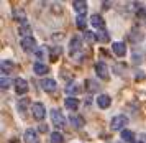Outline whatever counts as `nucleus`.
Wrapping results in <instances>:
<instances>
[{
    "label": "nucleus",
    "mask_w": 146,
    "mask_h": 143,
    "mask_svg": "<svg viewBox=\"0 0 146 143\" xmlns=\"http://www.w3.org/2000/svg\"><path fill=\"white\" fill-rule=\"evenodd\" d=\"M51 143H64V138L61 135L59 132H53V135H51Z\"/></svg>",
    "instance_id": "obj_21"
},
{
    "label": "nucleus",
    "mask_w": 146,
    "mask_h": 143,
    "mask_svg": "<svg viewBox=\"0 0 146 143\" xmlns=\"http://www.w3.org/2000/svg\"><path fill=\"white\" fill-rule=\"evenodd\" d=\"M0 69H2V76H3V72L7 74L13 69V63L12 61H2V64H0Z\"/></svg>",
    "instance_id": "obj_19"
},
{
    "label": "nucleus",
    "mask_w": 146,
    "mask_h": 143,
    "mask_svg": "<svg viewBox=\"0 0 146 143\" xmlns=\"http://www.w3.org/2000/svg\"><path fill=\"white\" fill-rule=\"evenodd\" d=\"M41 86H43V89H44L46 92H54L56 91V87H58V84H56L54 79H43Z\"/></svg>",
    "instance_id": "obj_10"
},
{
    "label": "nucleus",
    "mask_w": 146,
    "mask_h": 143,
    "mask_svg": "<svg viewBox=\"0 0 146 143\" xmlns=\"http://www.w3.org/2000/svg\"><path fill=\"white\" fill-rule=\"evenodd\" d=\"M23 140H25V143H40V137H38V133H36L33 128H28V130L25 132Z\"/></svg>",
    "instance_id": "obj_8"
},
{
    "label": "nucleus",
    "mask_w": 146,
    "mask_h": 143,
    "mask_svg": "<svg viewBox=\"0 0 146 143\" xmlns=\"http://www.w3.org/2000/svg\"><path fill=\"white\" fill-rule=\"evenodd\" d=\"M90 25L95 26L97 30H104L105 21H104V18H102L100 15H92V17H90Z\"/></svg>",
    "instance_id": "obj_11"
},
{
    "label": "nucleus",
    "mask_w": 146,
    "mask_h": 143,
    "mask_svg": "<svg viewBox=\"0 0 146 143\" xmlns=\"http://www.w3.org/2000/svg\"><path fill=\"white\" fill-rule=\"evenodd\" d=\"M80 48H82V39L80 36H72L71 43H69V53L72 58H77V53H80Z\"/></svg>",
    "instance_id": "obj_3"
},
{
    "label": "nucleus",
    "mask_w": 146,
    "mask_h": 143,
    "mask_svg": "<svg viewBox=\"0 0 146 143\" xmlns=\"http://www.w3.org/2000/svg\"><path fill=\"white\" fill-rule=\"evenodd\" d=\"M110 104H112L110 96H107V94H100L99 97H97V105H99L100 109H107V107H110Z\"/></svg>",
    "instance_id": "obj_9"
},
{
    "label": "nucleus",
    "mask_w": 146,
    "mask_h": 143,
    "mask_svg": "<svg viewBox=\"0 0 146 143\" xmlns=\"http://www.w3.org/2000/svg\"><path fill=\"white\" fill-rule=\"evenodd\" d=\"M71 122H72L76 127H82V125H84V120H82L80 117H72L71 118Z\"/></svg>",
    "instance_id": "obj_26"
},
{
    "label": "nucleus",
    "mask_w": 146,
    "mask_h": 143,
    "mask_svg": "<svg viewBox=\"0 0 146 143\" xmlns=\"http://www.w3.org/2000/svg\"><path fill=\"white\" fill-rule=\"evenodd\" d=\"M33 71L38 74V76H43V74H48L49 72V67H48L44 63H41V61H38V63H35L33 66Z\"/></svg>",
    "instance_id": "obj_12"
},
{
    "label": "nucleus",
    "mask_w": 146,
    "mask_h": 143,
    "mask_svg": "<svg viewBox=\"0 0 146 143\" xmlns=\"http://www.w3.org/2000/svg\"><path fill=\"white\" fill-rule=\"evenodd\" d=\"M95 35H97V41H100V43H107V41L110 39V35L105 31V28H104V30H97Z\"/></svg>",
    "instance_id": "obj_17"
},
{
    "label": "nucleus",
    "mask_w": 146,
    "mask_h": 143,
    "mask_svg": "<svg viewBox=\"0 0 146 143\" xmlns=\"http://www.w3.org/2000/svg\"><path fill=\"white\" fill-rule=\"evenodd\" d=\"M13 18L17 20H21V21H23V23H25V18H27V17H25V13H23V10H20V8H18V10H15L13 12Z\"/></svg>",
    "instance_id": "obj_24"
},
{
    "label": "nucleus",
    "mask_w": 146,
    "mask_h": 143,
    "mask_svg": "<svg viewBox=\"0 0 146 143\" xmlns=\"http://www.w3.org/2000/svg\"><path fill=\"white\" fill-rule=\"evenodd\" d=\"M31 112H33V117L36 120H43L44 115H46V109H44V105L41 102H35L33 107H31Z\"/></svg>",
    "instance_id": "obj_4"
},
{
    "label": "nucleus",
    "mask_w": 146,
    "mask_h": 143,
    "mask_svg": "<svg viewBox=\"0 0 146 143\" xmlns=\"http://www.w3.org/2000/svg\"><path fill=\"white\" fill-rule=\"evenodd\" d=\"M46 51H48L46 46H41V48H38V49H36V58H38V59H43L44 56H46Z\"/></svg>",
    "instance_id": "obj_23"
},
{
    "label": "nucleus",
    "mask_w": 146,
    "mask_h": 143,
    "mask_svg": "<svg viewBox=\"0 0 146 143\" xmlns=\"http://www.w3.org/2000/svg\"><path fill=\"white\" fill-rule=\"evenodd\" d=\"M59 53H61V48H54L53 54H51V59H53V61H56V59L59 58Z\"/></svg>",
    "instance_id": "obj_28"
},
{
    "label": "nucleus",
    "mask_w": 146,
    "mask_h": 143,
    "mask_svg": "<svg viewBox=\"0 0 146 143\" xmlns=\"http://www.w3.org/2000/svg\"><path fill=\"white\" fill-rule=\"evenodd\" d=\"M74 10L79 13V15H86L87 3L84 2V0H76V2H74Z\"/></svg>",
    "instance_id": "obj_14"
},
{
    "label": "nucleus",
    "mask_w": 146,
    "mask_h": 143,
    "mask_svg": "<svg viewBox=\"0 0 146 143\" xmlns=\"http://www.w3.org/2000/svg\"><path fill=\"white\" fill-rule=\"evenodd\" d=\"M21 48H23L27 53H31L35 48H36V39H35L33 36L23 38V39H21Z\"/></svg>",
    "instance_id": "obj_7"
},
{
    "label": "nucleus",
    "mask_w": 146,
    "mask_h": 143,
    "mask_svg": "<svg viewBox=\"0 0 146 143\" xmlns=\"http://www.w3.org/2000/svg\"><path fill=\"white\" fill-rule=\"evenodd\" d=\"M87 87H89V91H97V89H99V84H94L92 81L89 79V81H87Z\"/></svg>",
    "instance_id": "obj_27"
},
{
    "label": "nucleus",
    "mask_w": 146,
    "mask_h": 143,
    "mask_svg": "<svg viewBox=\"0 0 146 143\" xmlns=\"http://www.w3.org/2000/svg\"><path fill=\"white\" fill-rule=\"evenodd\" d=\"M0 87H2V91H7L8 87H10V79L5 78V76H2V79H0Z\"/></svg>",
    "instance_id": "obj_22"
},
{
    "label": "nucleus",
    "mask_w": 146,
    "mask_h": 143,
    "mask_svg": "<svg viewBox=\"0 0 146 143\" xmlns=\"http://www.w3.org/2000/svg\"><path fill=\"white\" fill-rule=\"evenodd\" d=\"M76 25H77V28L84 30V28H86V15H77V18H76Z\"/></svg>",
    "instance_id": "obj_20"
},
{
    "label": "nucleus",
    "mask_w": 146,
    "mask_h": 143,
    "mask_svg": "<svg viewBox=\"0 0 146 143\" xmlns=\"http://www.w3.org/2000/svg\"><path fill=\"white\" fill-rule=\"evenodd\" d=\"M51 120L56 128H64L66 127V117L62 115V112L59 109H53L51 110Z\"/></svg>",
    "instance_id": "obj_1"
},
{
    "label": "nucleus",
    "mask_w": 146,
    "mask_h": 143,
    "mask_svg": "<svg viewBox=\"0 0 146 143\" xmlns=\"http://www.w3.org/2000/svg\"><path fill=\"white\" fill-rule=\"evenodd\" d=\"M128 124V118L123 117V115H117V117L112 118V124H110V128H112L113 132H121L125 130L123 127Z\"/></svg>",
    "instance_id": "obj_2"
},
{
    "label": "nucleus",
    "mask_w": 146,
    "mask_h": 143,
    "mask_svg": "<svg viewBox=\"0 0 146 143\" xmlns=\"http://www.w3.org/2000/svg\"><path fill=\"white\" fill-rule=\"evenodd\" d=\"M84 36H86V39L89 41V43H94V41L97 39V35H95V33H92V31H86V35H84Z\"/></svg>",
    "instance_id": "obj_25"
},
{
    "label": "nucleus",
    "mask_w": 146,
    "mask_h": 143,
    "mask_svg": "<svg viewBox=\"0 0 146 143\" xmlns=\"http://www.w3.org/2000/svg\"><path fill=\"white\" fill-rule=\"evenodd\" d=\"M15 92L23 96L25 92H28V82L23 78H17L15 79Z\"/></svg>",
    "instance_id": "obj_5"
},
{
    "label": "nucleus",
    "mask_w": 146,
    "mask_h": 143,
    "mask_svg": "<svg viewBox=\"0 0 146 143\" xmlns=\"http://www.w3.org/2000/svg\"><path fill=\"white\" fill-rule=\"evenodd\" d=\"M120 133H121V140H125V142H128V143L135 142V133H133L131 130H121Z\"/></svg>",
    "instance_id": "obj_18"
},
{
    "label": "nucleus",
    "mask_w": 146,
    "mask_h": 143,
    "mask_svg": "<svg viewBox=\"0 0 146 143\" xmlns=\"http://www.w3.org/2000/svg\"><path fill=\"white\" fill-rule=\"evenodd\" d=\"M18 33H20L23 38H28V36H31V26H30L27 21H25V23H21V25H20V28H18Z\"/></svg>",
    "instance_id": "obj_16"
},
{
    "label": "nucleus",
    "mask_w": 146,
    "mask_h": 143,
    "mask_svg": "<svg viewBox=\"0 0 146 143\" xmlns=\"http://www.w3.org/2000/svg\"><path fill=\"white\" fill-rule=\"evenodd\" d=\"M95 72L100 79H108V66L105 63H95Z\"/></svg>",
    "instance_id": "obj_6"
},
{
    "label": "nucleus",
    "mask_w": 146,
    "mask_h": 143,
    "mask_svg": "<svg viewBox=\"0 0 146 143\" xmlns=\"http://www.w3.org/2000/svg\"><path fill=\"white\" fill-rule=\"evenodd\" d=\"M64 104H66V107L69 109V110H77L79 105H80V102L77 100V99H74V97H67Z\"/></svg>",
    "instance_id": "obj_15"
},
{
    "label": "nucleus",
    "mask_w": 146,
    "mask_h": 143,
    "mask_svg": "<svg viewBox=\"0 0 146 143\" xmlns=\"http://www.w3.org/2000/svg\"><path fill=\"white\" fill-rule=\"evenodd\" d=\"M113 53L117 54V56H125L126 54V45L125 43H121V41H118V43H113Z\"/></svg>",
    "instance_id": "obj_13"
}]
</instances>
